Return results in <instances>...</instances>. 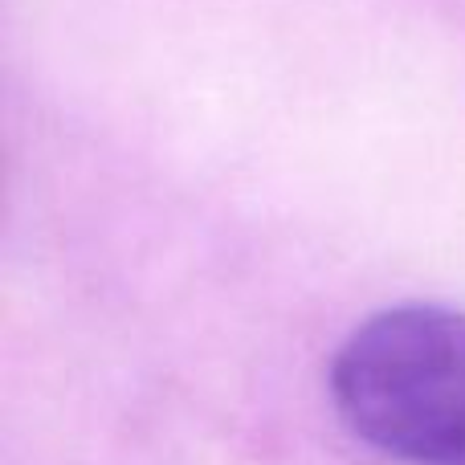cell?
<instances>
[{
	"label": "cell",
	"instance_id": "cell-1",
	"mask_svg": "<svg viewBox=\"0 0 465 465\" xmlns=\"http://www.w3.org/2000/svg\"><path fill=\"white\" fill-rule=\"evenodd\" d=\"M335 412L401 465H465V311L404 302L363 319L327 371Z\"/></svg>",
	"mask_w": 465,
	"mask_h": 465
}]
</instances>
